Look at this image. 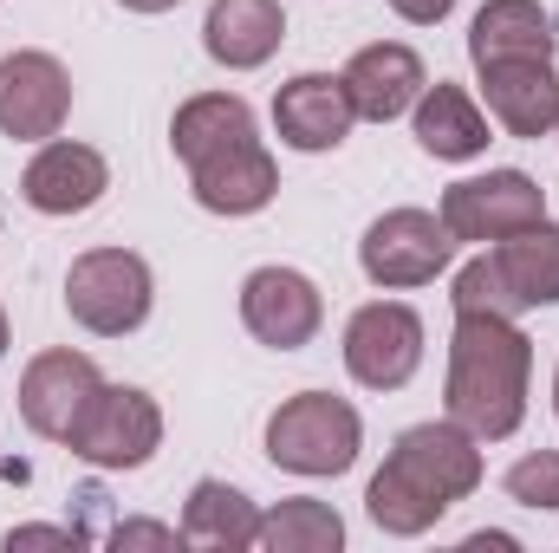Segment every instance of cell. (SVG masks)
Listing matches in <instances>:
<instances>
[{
	"label": "cell",
	"mask_w": 559,
	"mask_h": 553,
	"mask_svg": "<svg viewBox=\"0 0 559 553\" xmlns=\"http://www.w3.org/2000/svg\"><path fill=\"white\" fill-rule=\"evenodd\" d=\"M475 489H481V449L455 416H442V423H417L397 436V449L384 456V469L365 489V508L384 534L411 541V534H429Z\"/></svg>",
	"instance_id": "1"
},
{
	"label": "cell",
	"mask_w": 559,
	"mask_h": 553,
	"mask_svg": "<svg viewBox=\"0 0 559 553\" xmlns=\"http://www.w3.org/2000/svg\"><path fill=\"white\" fill-rule=\"evenodd\" d=\"M527 385H534V339L508 313H455L442 404L475 443H501L521 430Z\"/></svg>",
	"instance_id": "2"
},
{
	"label": "cell",
	"mask_w": 559,
	"mask_h": 553,
	"mask_svg": "<svg viewBox=\"0 0 559 553\" xmlns=\"http://www.w3.org/2000/svg\"><path fill=\"white\" fill-rule=\"evenodd\" d=\"M365 449V423L332 391H299L267 416V456L293 475H345Z\"/></svg>",
	"instance_id": "3"
},
{
	"label": "cell",
	"mask_w": 559,
	"mask_h": 553,
	"mask_svg": "<svg viewBox=\"0 0 559 553\" xmlns=\"http://www.w3.org/2000/svg\"><path fill=\"white\" fill-rule=\"evenodd\" d=\"M150 299H156V280L143 268V255H131V248H92L66 274V313L98 339L138 332L150 319Z\"/></svg>",
	"instance_id": "4"
},
{
	"label": "cell",
	"mask_w": 559,
	"mask_h": 553,
	"mask_svg": "<svg viewBox=\"0 0 559 553\" xmlns=\"http://www.w3.org/2000/svg\"><path fill=\"white\" fill-rule=\"evenodd\" d=\"M66 449L92 469H143L163 449V411L138 385H98L92 404L72 423Z\"/></svg>",
	"instance_id": "5"
},
{
	"label": "cell",
	"mask_w": 559,
	"mask_h": 553,
	"mask_svg": "<svg viewBox=\"0 0 559 553\" xmlns=\"http://www.w3.org/2000/svg\"><path fill=\"white\" fill-rule=\"evenodd\" d=\"M449 261H455V235H449L442 215H429V209H391V215H378V222L365 228V242H358V268H365L371 286H384V293L429 286Z\"/></svg>",
	"instance_id": "6"
},
{
	"label": "cell",
	"mask_w": 559,
	"mask_h": 553,
	"mask_svg": "<svg viewBox=\"0 0 559 553\" xmlns=\"http://www.w3.org/2000/svg\"><path fill=\"white\" fill-rule=\"evenodd\" d=\"M436 215L455 242H501V235H521V228L547 222V189L527 169H488V176L455 183Z\"/></svg>",
	"instance_id": "7"
},
{
	"label": "cell",
	"mask_w": 559,
	"mask_h": 553,
	"mask_svg": "<svg viewBox=\"0 0 559 553\" xmlns=\"http://www.w3.org/2000/svg\"><path fill=\"white\" fill-rule=\"evenodd\" d=\"M423 365V319L404 299H371L345 326V372L365 391H404Z\"/></svg>",
	"instance_id": "8"
},
{
	"label": "cell",
	"mask_w": 559,
	"mask_h": 553,
	"mask_svg": "<svg viewBox=\"0 0 559 553\" xmlns=\"http://www.w3.org/2000/svg\"><path fill=\"white\" fill-rule=\"evenodd\" d=\"M72 118V72L52 52H7L0 59V131L13 143H46Z\"/></svg>",
	"instance_id": "9"
},
{
	"label": "cell",
	"mask_w": 559,
	"mask_h": 553,
	"mask_svg": "<svg viewBox=\"0 0 559 553\" xmlns=\"http://www.w3.org/2000/svg\"><path fill=\"white\" fill-rule=\"evenodd\" d=\"M241 326L261 345H274V352H299V345L319 339L325 299H319V286L299 268H254L241 280Z\"/></svg>",
	"instance_id": "10"
},
{
	"label": "cell",
	"mask_w": 559,
	"mask_h": 553,
	"mask_svg": "<svg viewBox=\"0 0 559 553\" xmlns=\"http://www.w3.org/2000/svg\"><path fill=\"white\" fill-rule=\"evenodd\" d=\"M105 378H98V365L85 358V352H72V345H52V352H39L26 372H20V416H26V430L33 436H52V443H66L72 436V423L79 411L92 404V391H98Z\"/></svg>",
	"instance_id": "11"
},
{
	"label": "cell",
	"mask_w": 559,
	"mask_h": 553,
	"mask_svg": "<svg viewBox=\"0 0 559 553\" xmlns=\"http://www.w3.org/2000/svg\"><path fill=\"white\" fill-rule=\"evenodd\" d=\"M105 189H111V163L92 143H66V138H46L39 156L26 163V176H20V196L39 215H85Z\"/></svg>",
	"instance_id": "12"
},
{
	"label": "cell",
	"mask_w": 559,
	"mask_h": 553,
	"mask_svg": "<svg viewBox=\"0 0 559 553\" xmlns=\"http://www.w3.org/2000/svg\"><path fill=\"white\" fill-rule=\"evenodd\" d=\"M352 118L358 111L345 98V79H332V72H299L274 92V131L286 150H306V156L338 150L352 138Z\"/></svg>",
	"instance_id": "13"
},
{
	"label": "cell",
	"mask_w": 559,
	"mask_h": 553,
	"mask_svg": "<svg viewBox=\"0 0 559 553\" xmlns=\"http://www.w3.org/2000/svg\"><path fill=\"white\" fill-rule=\"evenodd\" d=\"M475 72H481V98H488V111L508 138H547L559 125L554 59H495V66H475Z\"/></svg>",
	"instance_id": "14"
},
{
	"label": "cell",
	"mask_w": 559,
	"mask_h": 553,
	"mask_svg": "<svg viewBox=\"0 0 559 553\" xmlns=\"http://www.w3.org/2000/svg\"><path fill=\"white\" fill-rule=\"evenodd\" d=\"M338 79H345V98H352V111H358V118H371V125H391V118H404V111L423 98V85H429L423 59L411 52V46H397V39L358 46V52H352V66H345Z\"/></svg>",
	"instance_id": "15"
},
{
	"label": "cell",
	"mask_w": 559,
	"mask_h": 553,
	"mask_svg": "<svg viewBox=\"0 0 559 553\" xmlns=\"http://www.w3.org/2000/svg\"><path fill=\"white\" fill-rule=\"evenodd\" d=\"M189 189H195V202L209 215H261L280 189V169H274V156H267V143L248 138V143H235V150H222V156H209V163H195Z\"/></svg>",
	"instance_id": "16"
},
{
	"label": "cell",
	"mask_w": 559,
	"mask_h": 553,
	"mask_svg": "<svg viewBox=\"0 0 559 553\" xmlns=\"http://www.w3.org/2000/svg\"><path fill=\"white\" fill-rule=\"evenodd\" d=\"M286 39V13L280 0H209V20H202V46L215 66L228 72H254L267 66Z\"/></svg>",
	"instance_id": "17"
},
{
	"label": "cell",
	"mask_w": 559,
	"mask_h": 553,
	"mask_svg": "<svg viewBox=\"0 0 559 553\" xmlns=\"http://www.w3.org/2000/svg\"><path fill=\"white\" fill-rule=\"evenodd\" d=\"M495 274H501V293L514 313L527 306H559V222H534L521 235H501L488 248Z\"/></svg>",
	"instance_id": "18"
},
{
	"label": "cell",
	"mask_w": 559,
	"mask_h": 553,
	"mask_svg": "<svg viewBox=\"0 0 559 553\" xmlns=\"http://www.w3.org/2000/svg\"><path fill=\"white\" fill-rule=\"evenodd\" d=\"M411 111H417V143L436 163H468V156L488 150V118H481V105H475L462 85H449V79L423 85V98Z\"/></svg>",
	"instance_id": "19"
},
{
	"label": "cell",
	"mask_w": 559,
	"mask_h": 553,
	"mask_svg": "<svg viewBox=\"0 0 559 553\" xmlns=\"http://www.w3.org/2000/svg\"><path fill=\"white\" fill-rule=\"evenodd\" d=\"M261 534V508L228 489V482H195L189 502H182V548H202V553H241L254 548Z\"/></svg>",
	"instance_id": "20"
},
{
	"label": "cell",
	"mask_w": 559,
	"mask_h": 553,
	"mask_svg": "<svg viewBox=\"0 0 559 553\" xmlns=\"http://www.w3.org/2000/svg\"><path fill=\"white\" fill-rule=\"evenodd\" d=\"M468 59H554V20L540 13V0H488L468 26Z\"/></svg>",
	"instance_id": "21"
},
{
	"label": "cell",
	"mask_w": 559,
	"mask_h": 553,
	"mask_svg": "<svg viewBox=\"0 0 559 553\" xmlns=\"http://www.w3.org/2000/svg\"><path fill=\"white\" fill-rule=\"evenodd\" d=\"M254 138V111H248V98L241 92H202V98H189L182 111H176V125H169V150L195 169V163H209V156H222V150H235V143Z\"/></svg>",
	"instance_id": "22"
},
{
	"label": "cell",
	"mask_w": 559,
	"mask_h": 553,
	"mask_svg": "<svg viewBox=\"0 0 559 553\" xmlns=\"http://www.w3.org/2000/svg\"><path fill=\"white\" fill-rule=\"evenodd\" d=\"M254 548H267V553H338L345 548V521H338L332 502L293 495V502H274V508L261 515Z\"/></svg>",
	"instance_id": "23"
},
{
	"label": "cell",
	"mask_w": 559,
	"mask_h": 553,
	"mask_svg": "<svg viewBox=\"0 0 559 553\" xmlns=\"http://www.w3.org/2000/svg\"><path fill=\"white\" fill-rule=\"evenodd\" d=\"M508 502H521V508H559V449H534V456H521L514 469H508Z\"/></svg>",
	"instance_id": "24"
},
{
	"label": "cell",
	"mask_w": 559,
	"mask_h": 553,
	"mask_svg": "<svg viewBox=\"0 0 559 553\" xmlns=\"http://www.w3.org/2000/svg\"><path fill=\"white\" fill-rule=\"evenodd\" d=\"M449 299H455V313H508V319H514V306H508L501 274H495V261H488V255H475L468 268H455Z\"/></svg>",
	"instance_id": "25"
},
{
	"label": "cell",
	"mask_w": 559,
	"mask_h": 553,
	"mask_svg": "<svg viewBox=\"0 0 559 553\" xmlns=\"http://www.w3.org/2000/svg\"><path fill=\"white\" fill-rule=\"evenodd\" d=\"M111 548H182V528H156V521H124V528H111Z\"/></svg>",
	"instance_id": "26"
},
{
	"label": "cell",
	"mask_w": 559,
	"mask_h": 553,
	"mask_svg": "<svg viewBox=\"0 0 559 553\" xmlns=\"http://www.w3.org/2000/svg\"><path fill=\"white\" fill-rule=\"evenodd\" d=\"M7 548L20 553V548H79V534L72 528H13L7 534Z\"/></svg>",
	"instance_id": "27"
},
{
	"label": "cell",
	"mask_w": 559,
	"mask_h": 553,
	"mask_svg": "<svg viewBox=\"0 0 559 553\" xmlns=\"http://www.w3.org/2000/svg\"><path fill=\"white\" fill-rule=\"evenodd\" d=\"M391 7H397V20H411V26H436V20L455 13V0H391Z\"/></svg>",
	"instance_id": "28"
},
{
	"label": "cell",
	"mask_w": 559,
	"mask_h": 553,
	"mask_svg": "<svg viewBox=\"0 0 559 553\" xmlns=\"http://www.w3.org/2000/svg\"><path fill=\"white\" fill-rule=\"evenodd\" d=\"M118 7H131V13H169L176 0H118Z\"/></svg>",
	"instance_id": "29"
},
{
	"label": "cell",
	"mask_w": 559,
	"mask_h": 553,
	"mask_svg": "<svg viewBox=\"0 0 559 553\" xmlns=\"http://www.w3.org/2000/svg\"><path fill=\"white\" fill-rule=\"evenodd\" d=\"M0 358H7V313H0Z\"/></svg>",
	"instance_id": "30"
},
{
	"label": "cell",
	"mask_w": 559,
	"mask_h": 553,
	"mask_svg": "<svg viewBox=\"0 0 559 553\" xmlns=\"http://www.w3.org/2000/svg\"><path fill=\"white\" fill-rule=\"evenodd\" d=\"M554 411H559V372H554Z\"/></svg>",
	"instance_id": "31"
},
{
	"label": "cell",
	"mask_w": 559,
	"mask_h": 553,
	"mask_svg": "<svg viewBox=\"0 0 559 553\" xmlns=\"http://www.w3.org/2000/svg\"><path fill=\"white\" fill-rule=\"evenodd\" d=\"M554 131H559V125H554Z\"/></svg>",
	"instance_id": "32"
}]
</instances>
